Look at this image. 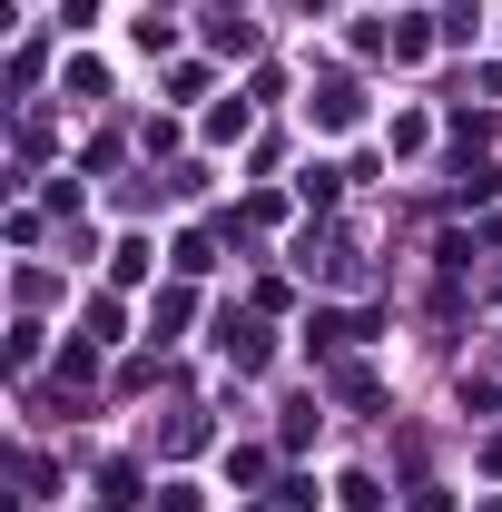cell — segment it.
<instances>
[{
  "label": "cell",
  "instance_id": "obj_1",
  "mask_svg": "<svg viewBox=\"0 0 502 512\" xmlns=\"http://www.w3.org/2000/svg\"><path fill=\"white\" fill-rule=\"evenodd\" d=\"M493 512H502V503H493Z\"/></svg>",
  "mask_w": 502,
  "mask_h": 512
}]
</instances>
